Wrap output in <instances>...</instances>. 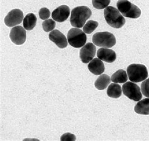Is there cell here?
<instances>
[{
  "instance_id": "cell-8",
  "label": "cell",
  "mask_w": 149,
  "mask_h": 141,
  "mask_svg": "<svg viewBox=\"0 0 149 141\" xmlns=\"http://www.w3.org/2000/svg\"><path fill=\"white\" fill-rule=\"evenodd\" d=\"M23 19V12L18 9L12 10L7 15L4 21L5 25L9 27H12L20 24Z\"/></svg>"
},
{
  "instance_id": "cell-12",
  "label": "cell",
  "mask_w": 149,
  "mask_h": 141,
  "mask_svg": "<svg viewBox=\"0 0 149 141\" xmlns=\"http://www.w3.org/2000/svg\"><path fill=\"white\" fill-rule=\"evenodd\" d=\"M70 8L66 5H62L57 8L52 13V17L54 21L62 23L65 21L69 18Z\"/></svg>"
},
{
  "instance_id": "cell-15",
  "label": "cell",
  "mask_w": 149,
  "mask_h": 141,
  "mask_svg": "<svg viewBox=\"0 0 149 141\" xmlns=\"http://www.w3.org/2000/svg\"><path fill=\"white\" fill-rule=\"evenodd\" d=\"M136 113L141 115H149V98L140 100L135 107Z\"/></svg>"
},
{
  "instance_id": "cell-18",
  "label": "cell",
  "mask_w": 149,
  "mask_h": 141,
  "mask_svg": "<svg viewBox=\"0 0 149 141\" xmlns=\"http://www.w3.org/2000/svg\"><path fill=\"white\" fill-rule=\"evenodd\" d=\"M111 80L113 83L124 84L128 80V75L123 70H119L113 74Z\"/></svg>"
},
{
  "instance_id": "cell-3",
  "label": "cell",
  "mask_w": 149,
  "mask_h": 141,
  "mask_svg": "<svg viewBox=\"0 0 149 141\" xmlns=\"http://www.w3.org/2000/svg\"><path fill=\"white\" fill-rule=\"evenodd\" d=\"M116 6L118 10L125 17L136 19L140 17V9L128 0H118Z\"/></svg>"
},
{
  "instance_id": "cell-19",
  "label": "cell",
  "mask_w": 149,
  "mask_h": 141,
  "mask_svg": "<svg viewBox=\"0 0 149 141\" xmlns=\"http://www.w3.org/2000/svg\"><path fill=\"white\" fill-rule=\"evenodd\" d=\"M122 93V90L120 85L115 84H111L109 85L107 90V95L113 99H118L121 97Z\"/></svg>"
},
{
  "instance_id": "cell-17",
  "label": "cell",
  "mask_w": 149,
  "mask_h": 141,
  "mask_svg": "<svg viewBox=\"0 0 149 141\" xmlns=\"http://www.w3.org/2000/svg\"><path fill=\"white\" fill-rule=\"evenodd\" d=\"M111 81V78L107 74H103L97 78L96 80L95 83V87L100 91H103V90L107 88L108 85L110 84Z\"/></svg>"
},
{
  "instance_id": "cell-16",
  "label": "cell",
  "mask_w": 149,
  "mask_h": 141,
  "mask_svg": "<svg viewBox=\"0 0 149 141\" xmlns=\"http://www.w3.org/2000/svg\"><path fill=\"white\" fill-rule=\"evenodd\" d=\"M37 19L36 16L33 13H29L23 19V28L26 30H32L36 26Z\"/></svg>"
},
{
  "instance_id": "cell-6",
  "label": "cell",
  "mask_w": 149,
  "mask_h": 141,
  "mask_svg": "<svg viewBox=\"0 0 149 141\" xmlns=\"http://www.w3.org/2000/svg\"><path fill=\"white\" fill-rule=\"evenodd\" d=\"M68 41L74 48H81L85 45L87 37L83 31L79 28H71L68 33Z\"/></svg>"
},
{
  "instance_id": "cell-1",
  "label": "cell",
  "mask_w": 149,
  "mask_h": 141,
  "mask_svg": "<svg viewBox=\"0 0 149 141\" xmlns=\"http://www.w3.org/2000/svg\"><path fill=\"white\" fill-rule=\"evenodd\" d=\"M92 11L87 6H78L74 8L71 11L70 22L74 27L81 28L83 27L86 21L91 17Z\"/></svg>"
},
{
  "instance_id": "cell-21",
  "label": "cell",
  "mask_w": 149,
  "mask_h": 141,
  "mask_svg": "<svg viewBox=\"0 0 149 141\" xmlns=\"http://www.w3.org/2000/svg\"><path fill=\"white\" fill-rule=\"evenodd\" d=\"M92 3L95 8L102 10L109 6L110 0H92Z\"/></svg>"
},
{
  "instance_id": "cell-4",
  "label": "cell",
  "mask_w": 149,
  "mask_h": 141,
  "mask_svg": "<svg viewBox=\"0 0 149 141\" xmlns=\"http://www.w3.org/2000/svg\"><path fill=\"white\" fill-rule=\"evenodd\" d=\"M127 74L129 80L134 83L146 80L148 77L147 68L142 64H132L127 68Z\"/></svg>"
},
{
  "instance_id": "cell-2",
  "label": "cell",
  "mask_w": 149,
  "mask_h": 141,
  "mask_svg": "<svg viewBox=\"0 0 149 141\" xmlns=\"http://www.w3.org/2000/svg\"><path fill=\"white\" fill-rule=\"evenodd\" d=\"M104 16L107 23L114 28H120L125 23L124 17L115 7L108 6L106 8L104 11Z\"/></svg>"
},
{
  "instance_id": "cell-13",
  "label": "cell",
  "mask_w": 149,
  "mask_h": 141,
  "mask_svg": "<svg viewBox=\"0 0 149 141\" xmlns=\"http://www.w3.org/2000/svg\"><path fill=\"white\" fill-rule=\"evenodd\" d=\"M97 56L101 60L112 63L116 59V54L114 51L108 48H101L97 52Z\"/></svg>"
},
{
  "instance_id": "cell-11",
  "label": "cell",
  "mask_w": 149,
  "mask_h": 141,
  "mask_svg": "<svg viewBox=\"0 0 149 141\" xmlns=\"http://www.w3.org/2000/svg\"><path fill=\"white\" fill-rule=\"evenodd\" d=\"M50 41L54 42L58 48H64L68 46V41L67 40L64 35L58 30H54L50 33L49 35Z\"/></svg>"
},
{
  "instance_id": "cell-7",
  "label": "cell",
  "mask_w": 149,
  "mask_h": 141,
  "mask_svg": "<svg viewBox=\"0 0 149 141\" xmlns=\"http://www.w3.org/2000/svg\"><path fill=\"white\" fill-rule=\"evenodd\" d=\"M122 91L125 96L133 101H140L142 98V93L140 87L134 82H126L123 85Z\"/></svg>"
},
{
  "instance_id": "cell-9",
  "label": "cell",
  "mask_w": 149,
  "mask_h": 141,
  "mask_svg": "<svg viewBox=\"0 0 149 141\" xmlns=\"http://www.w3.org/2000/svg\"><path fill=\"white\" fill-rule=\"evenodd\" d=\"M96 52V46L91 43H88L83 46L80 50L79 56L81 62L84 64H88L91 62L95 56Z\"/></svg>"
},
{
  "instance_id": "cell-24",
  "label": "cell",
  "mask_w": 149,
  "mask_h": 141,
  "mask_svg": "<svg viewBox=\"0 0 149 141\" xmlns=\"http://www.w3.org/2000/svg\"><path fill=\"white\" fill-rule=\"evenodd\" d=\"M50 16V11L47 8H42L39 11V17L43 20L47 19Z\"/></svg>"
},
{
  "instance_id": "cell-5",
  "label": "cell",
  "mask_w": 149,
  "mask_h": 141,
  "mask_svg": "<svg viewBox=\"0 0 149 141\" xmlns=\"http://www.w3.org/2000/svg\"><path fill=\"white\" fill-rule=\"evenodd\" d=\"M94 44L103 48H111L116 44L114 35L109 32L96 33L92 38Z\"/></svg>"
},
{
  "instance_id": "cell-25",
  "label": "cell",
  "mask_w": 149,
  "mask_h": 141,
  "mask_svg": "<svg viewBox=\"0 0 149 141\" xmlns=\"http://www.w3.org/2000/svg\"><path fill=\"white\" fill-rule=\"evenodd\" d=\"M76 137L75 135H74L71 133H65L63 134L61 138V141H65V140H76Z\"/></svg>"
},
{
  "instance_id": "cell-14",
  "label": "cell",
  "mask_w": 149,
  "mask_h": 141,
  "mask_svg": "<svg viewBox=\"0 0 149 141\" xmlns=\"http://www.w3.org/2000/svg\"><path fill=\"white\" fill-rule=\"evenodd\" d=\"M88 69L92 73L99 75L104 72L105 67L103 62L100 58H94L89 64Z\"/></svg>"
},
{
  "instance_id": "cell-22",
  "label": "cell",
  "mask_w": 149,
  "mask_h": 141,
  "mask_svg": "<svg viewBox=\"0 0 149 141\" xmlns=\"http://www.w3.org/2000/svg\"><path fill=\"white\" fill-rule=\"evenodd\" d=\"M56 26V22L52 19H46V20L44 21L42 23V28L45 32H49V31L54 30Z\"/></svg>"
},
{
  "instance_id": "cell-23",
  "label": "cell",
  "mask_w": 149,
  "mask_h": 141,
  "mask_svg": "<svg viewBox=\"0 0 149 141\" xmlns=\"http://www.w3.org/2000/svg\"><path fill=\"white\" fill-rule=\"evenodd\" d=\"M141 91L144 96L149 98V78L142 82L141 85Z\"/></svg>"
},
{
  "instance_id": "cell-20",
  "label": "cell",
  "mask_w": 149,
  "mask_h": 141,
  "mask_svg": "<svg viewBox=\"0 0 149 141\" xmlns=\"http://www.w3.org/2000/svg\"><path fill=\"white\" fill-rule=\"evenodd\" d=\"M98 26V23L95 21L89 20L86 23L83 27V31L85 33L91 34Z\"/></svg>"
},
{
  "instance_id": "cell-10",
  "label": "cell",
  "mask_w": 149,
  "mask_h": 141,
  "mask_svg": "<svg viewBox=\"0 0 149 141\" xmlns=\"http://www.w3.org/2000/svg\"><path fill=\"white\" fill-rule=\"evenodd\" d=\"M10 37L13 44L20 45L26 41V31L21 26H17L11 30Z\"/></svg>"
}]
</instances>
